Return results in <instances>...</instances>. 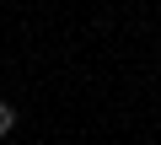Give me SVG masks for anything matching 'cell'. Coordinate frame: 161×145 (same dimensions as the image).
I'll return each instance as SVG.
<instances>
[{"mask_svg": "<svg viewBox=\"0 0 161 145\" xmlns=\"http://www.w3.org/2000/svg\"><path fill=\"white\" fill-rule=\"evenodd\" d=\"M11 129H16V108H11V102H0V145L11 140Z\"/></svg>", "mask_w": 161, "mask_h": 145, "instance_id": "obj_1", "label": "cell"}, {"mask_svg": "<svg viewBox=\"0 0 161 145\" xmlns=\"http://www.w3.org/2000/svg\"><path fill=\"white\" fill-rule=\"evenodd\" d=\"M6 145H16V140H6Z\"/></svg>", "mask_w": 161, "mask_h": 145, "instance_id": "obj_2", "label": "cell"}]
</instances>
